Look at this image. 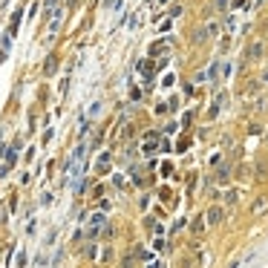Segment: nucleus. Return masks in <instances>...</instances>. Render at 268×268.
Wrapping results in <instances>:
<instances>
[{
    "instance_id": "f257e3e1",
    "label": "nucleus",
    "mask_w": 268,
    "mask_h": 268,
    "mask_svg": "<svg viewBox=\"0 0 268 268\" xmlns=\"http://www.w3.org/2000/svg\"><path fill=\"white\" fill-rule=\"evenodd\" d=\"M254 179H257V182H266V179H268V156H260V159H257Z\"/></svg>"
},
{
    "instance_id": "f03ea898",
    "label": "nucleus",
    "mask_w": 268,
    "mask_h": 268,
    "mask_svg": "<svg viewBox=\"0 0 268 268\" xmlns=\"http://www.w3.org/2000/svg\"><path fill=\"white\" fill-rule=\"evenodd\" d=\"M251 214H254V217H263V214H268V196H257V199H254Z\"/></svg>"
},
{
    "instance_id": "7ed1b4c3",
    "label": "nucleus",
    "mask_w": 268,
    "mask_h": 268,
    "mask_svg": "<svg viewBox=\"0 0 268 268\" xmlns=\"http://www.w3.org/2000/svg\"><path fill=\"white\" fill-rule=\"evenodd\" d=\"M260 58H263V41H254L245 52V61H260Z\"/></svg>"
},
{
    "instance_id": "20e7f679",
    "label": "nucleus",
    "mask_w": 268,
    "mask_h": 268,
    "mask_svg": "<svg viewBox=\"0 0 268 268\" xmlns=\"http://www.w3.org/2000/svg\"><path fill=\"white\" fill-rule=\"evenodd\" d=\"M205 222H208V225H219V222H222V208H219V205H214V208L208 211Z\"/></svg>"
},
{
    "instance_id": "39448f33",
    "label": "nucleus",
    "mask_w": 268,
    "mask_h": 268,
    "mask_svg": "<svg viewBox=\"0 0 268 268\" xmlns=\"http://www.w3.org/2000/svg\"><path fill=\"white\" fill-rule=\"evenodd\" d=\"M205 228H208V225H205V217H193V222H190V231H193V234H202Z\"/></svg>"
},
{
    "instance_id": "423d86ee",
    "label": "nucleus",
    "mask_w": 268,
    "mask_h": 268,
    "mask_svg": "<svg viewBox=\"0 0 268 268\" xmlns=\"http://www.w3.org/2000/svg\"><path fill=\"white\" fill-rule=\"evenodd\" d=\"M190 38H193V44H205V38H208V29H205V26H199V29H193V35H190Z\"/></svg>"
},
{
    "instance_id": "0eeeda50",
    "label": "nucleus",
    "mask_w": 268,
    "mask_h": 268,
    "mask_svg": "<svg viewBox=\"0 0 268 268\" xmlns=\"http://www.w3.org/2000/svg\"><path fill=\"white\" fill-rule=\"evenodd\" d=\"M260 89H263V84H260V81H251V84L245 87V95L254 98V95H260Z\"/></svg>"
},
{
    "instance_id": "6e6552de",
    "label": "nucleus",
    "mask_w": 268,
    "mask_h": 268,
    "mask_svg": "<svg viewBox=\"0 0 268 268\" xmlns=\"http://www.w3.org/2000/svg\"><path fill=\"white\" fill-rule=\"evenodd\" d=\"M101 225H104V217H92L89 219V234H98Z\"/></svg>"
},
{
    "instance_id": "1a4fd4ad",
    "label": "nucleus",
    "mask_w": 268,
    "mask_h": 268,
    "mask_svg": "<svg viewBox=\"0 0 268 268\" xmlns=\"http://www.w3.org/2000/svg\"><path fill=\"white\" fill-rule=\"evenodd\" d=\"M254 110H257V113H266V110H268V95H263V98H257V104H254Z\"/></svg>"
},
{
    "instance_id": "9d476101",
    "label": "nucleus",
    "mask_w": 268,
    "mask_h": 268,
    "mask_svg": "<svg viewBox=\"0 0 268 268\" xmlns=\"http://www.w3.org/2000/svg\"><path fill=\"white\" fill-rule=\"evenodd\" d=\"M236 199H239V196H236V190H228V193H225V202H228V208H234Z\"/></svg>"
},
{
    "instance_id": "9b49d317",
    "label": "nucleus",
    "mask_w": 268,
    "mask_h": 268,
    "mask_svg": "<svg viewBox=\"0 0 268 268\" xmlns=\"http://www.w3.org/2000/svg\"><path fill=\"white\" fill-rule=\"evenodd\" d=\"M228 46H231V38H228V35H222V38H219V49L225 52Z\"/></svg>"
},
{
    "instance_id": "f8f14e48",
    "label": "nucleus",
    "mask_w": 268,
    "mask_h": 268,
    "mask_svg": "<svg viewBox=\"0 0 268 268\" xmlns=\"http://www.w3.org/2000/svg\"><path fill=\"white\" fill-rule=\"evenodd\" d=\"M55 64H58L55 58H49V61H46V75H52V72H55Z\"/></svg>"
},
{
    "instance_id": "ddd939ff",
    "label": "nucleus",
    "mask_w": 268,
    "mask_h": 268,
    "mask_svg": "<svg viewBox=\"0 0 268 268\" xmlns=\"http://www.w3.org/2000/svg\"><path fill=\"white\" fill-rule=\"evenodd\" d=\"M260 84H268V67L260 72Z\"/></svg>"
},
{
    "instance_id": "4468645a",
    "label": "nucleus",
    "mask_w": 268,
    "mask_h": 268,
    "mask_svg": "<svg viewBox=\"0 0 268 268\" xmlns=\"http://www.w3.org/2000/svg\"><path fill=\"white\" fill-rule=\"evenodd\" d=\"M214 3H217V9H222V6H225V3H228V0H214Z\"/></svg>"
}]
</instances>
